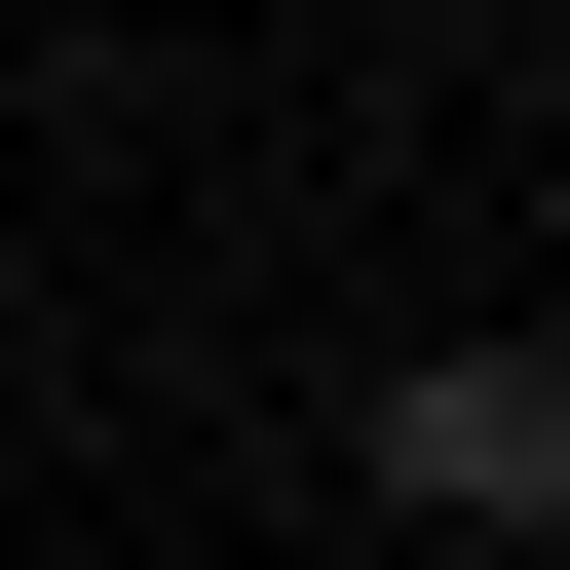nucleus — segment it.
<instances>
[{"instance_id":"1","label":"nucleus","mask_w":570,"mask_h":570,"mask_svg":"<svg viewBox=\"0 0 570 570\" xmlns=\"http://www.w3.org/2000/svg\"><path fill=\"white\" fill-rule=\"evenodd\" d=\"M381 494H419V532H532V494H570V343H419V381H381Z\"/></svg>"}]
</instances>
